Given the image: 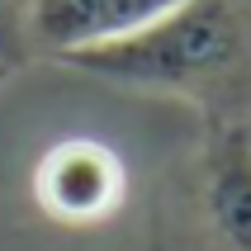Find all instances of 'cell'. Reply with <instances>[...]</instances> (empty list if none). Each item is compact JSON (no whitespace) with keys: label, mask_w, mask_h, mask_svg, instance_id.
Segmentation results:
<instances>
[{"label":"cell","mask_w":251,"mask_h":251,"mask_svg":"<svg viewBox=\"0 0 251 251\" xmlns=\"http://www.w3.org/2000/svg\"><path fill=\"white\" fill-rule=\"evenodd\" d=\"M5 76H10V62H5V57H0V81H5Z\"/></svg>","instance_id":"obj_5"},{"label":"cell","mask_w":251,"mask_h":251,"mask_svg":"<svg viewBox=\"0 0 251 251\" xmlns=\"http://www.w3.org/2000/svg\"><path fill=\"white\" fill-rule=\"evenodd\" d=\"M199 199L209 232L227 251H251V128H213Z\"/></svg>","instance_id":"obj_4"},{"label":"cell","mask_w":251,"mask_h":251,"mask_svg":"<svg viewBox=\"0 0 251 251\" xmlns=\"http://www.w3.org/2000/svg\"><path fill=\"white\" fill-rule=\"evenodd\" d=\"M67 67L109 85L185 100L209 119V128H247L251 0H180L142 33L76 52Z\"/></svg>","instance_id":"obj_1"},{"label":"cell","mask_w":251,"mask_h":251,"mask_svg":"<svg viewBox=\"0 0 251 251\" xmlns=\"http://www.w3.org/2000/svg\"><path fill=\"white\" fill-rule=\"evenodd\" d=\"M38 204L62 223H90L119 204L124 171L100 142H62L38 166Z\"/></svg>","instance_id":"obj_3"},{"label":"cell","mask_w":251,"mask_h":251,"mask_svg":"<svg viewBox=\"0 0 251 251\" xmlns=\"http://www.w3.org/2000/svg\"><path fill=\"white\" fill-rule=\"evenodd\" d=\"M176 5L180 0H14L24 43L57 62L133 38Z\"/></svg>","instance_id":"obj_2"}]
</instances>
